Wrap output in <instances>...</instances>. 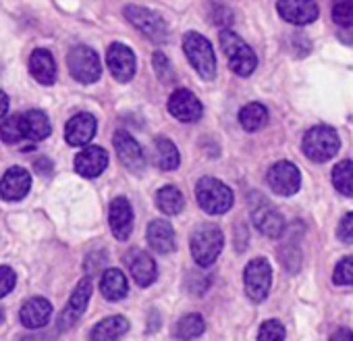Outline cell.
<instances>
[{"instance_id":"cell-1","label":"cell","mask_w":353,"mask_h":341,"mask_svg":"<svg viewBox=\"0 0 353 341\" xmlns=\"http://www.w3.org/2000/svg\"><path fill=\"white\" fill-rule=\"evenodd\" d=\"M221 46H223V52L229 61L231 71H235L239 77H248L256 71V67H258L256 52L235 32L223 30L221 32Z\"/></svg>"},{"instance_id":"cell-2","label":"cell","mask_w":353,"mask_h":341,"mask_svg":"<svg viewBox=\"0 0 353 341\" xmlns=\"http://www.w3.org/2000/svg\"><path fill=\"white\" fill-rule=\"evenodd\" d=\"M196 198L204 213L225 215L233 206V192L214 177H202L196 186Z\"/></svg>"},{"instance_id":"cell-3","label":"cell","mask_w":353,"mask_h":341,"mask_svg":"<svg viewBox=\"0 0 353 341\" xmlns=\"http://www.w3.org/2000/svg\"><path fill=\"white\" fill-rule=\"evenodd\" d=\"M183 50L190 59L192 67L198 71L202 79H212L216 75V57L212 44L198 32H190L183 38Z\"/></svg>"},{"instance_id":"cell-4","label":"cell","mask_w":353,"mask_h":341,"mask_svg":"<svg viewBox=\"0 0 353 341\" xmlns=\"http://www.w3.org/2000/svg\"><path fill=\"white\" fill-rule=\"evenodd\" d=\"M341 139L332 127L318 125L305 131L303 135V154L314 162H326L339 152Z\"/></svg>"},{"instance_id":"cell-5","label":"cell","mask_w":353,"mask_h":341,"mask_svg":"<svg viewBox=\"0 0 353 341\" xmlns=\"http://www.w3.org/2000/svg\"><path fill=\"white\" fill-rule=\"evenodd\" d=\"M225 235L214 225H204L194 231L192 235V256L200 266H210L216 262L219 254L223 252Z\"/></svg>"},{"instance_id":"cell-6","label":"cell","mask_w":353,"mask_h":341,"mask_svg":"<svg viewBox=\"0 0 353 341\" xmlns=\"http://www.w3.org/2000/svg\"><path fill=\"white\" fill-rule=\"evenodd\" d=\"M67 67L79 84H96L102 75V63L94 48L75 46L67 55Z\"/></svg>"},{"instance_id":"cell-7","label":"cell","mask_w":353,"mask_h":341,"mask_svg":"<svg viewBox=\"0 0 353 341\" xmlns=\"http://www.w3.org/2000/svg\"><path fill=\"white\" fill-rule=\"evenodd\" d=\"M125 19H127L133 28H137L148 40H152V42H156V44H162V42L166 40V36H168L166 21H164L158 13L145 9V7H139V5H129V7H125Z\"/></svg>"},{"instance_id":"cell-8","label":"cell","mask_w":353,"mask_h":341,"mask_svg":"<svg viewBox=\"0 0 353 341\" xmlns=\"http://www.w3.org/2000/svg\"><path fill=\"white\" fill-rule=\"evenodd\" d=\"M245 293L252 302H264L272 285V269L266 258H254L243 273Z\"/></svg>"},{"instance_id":"cell-9","label":"cell","mask_w":353,"mask_h":341,"mask_svg":"<svg viewBox=\"0 0 353 341\" xmlns=\"http://www.w3.org/2000/svg\"><path fill=\"white\" fill-rule=\"evenodd\" d=\"M266 182H268L270 190L276 196H285L287 198V196L297 194V190L301 186V173H299V168L293 162L281 160V162H274L268 168Z\"/></svg>"},{"instance_id":"cell-10","label":"cell","mask_w":353,"mask_h":341,"mask_svg":"<svg viewBox=\"0 0 353 341\" xmlns=\"http://www.w3.org/2000/svg\"><path fill=\"white\" fill-rule=\"evenodd\" d=\"M106 65L112 73V77L117 81H131L133 75H135V69H137V61H135V52L121 44V42H114L108 46V52H106Z\"/></svg>"},{"instance_id":"cell-11","label":"cell","mask_w":353,"mask_h":341,"mask_svg":"<svg viewBox=\"0 0 353 341\" xmlns=\"http://www.w3.org/2000/svg\"><path fill=\"white\" fill-rule=\"evenodd\" d=\"M117 156L121 160V164L131 170V173H141L143 166H145V156L141 146L135 142V137H131L125 129H119L112 137Z\"/></svg>"},{"instance_id":"cell-12","label":"cell","mask_w":353,"mask_h":341,"mask_svg":"<svg viewBox=\"0 0 353 341\" xmlns=\"http://www.w3.org/2000/svg\"><path fill=\"white\" fill-rule=\"evenodd\" d=\"M90 298H92V279L85 277L77 283L73 295L69 298L65 310L61 312V318H59V327L61 329H71L79 322V318L83 316L88 304H90Z\"/></svg>"},{"instance_id":"cell-13","label":"cell","mask_w":353,"mask_h":341,"mask_svg":"<svg viewBox=\"0 0 353 341\" xmlns=\"http://www.w3.org/2000/svg\"><path fill=\"white\" fill-rule=\"evenodd\" d=\"M168 113L181 123H196L204 108L198 96L190 90H174L168 98Z\"/></svg>"},{"instance_id":"cell-14","label":"cell","mask_w":353,"mask_h":341,"mask_svg":"<svg viewBox=\"0 0 353 341\" xmlns=\"http://www.w3.org/2000/svg\"><path fill=\"white\" fill-rule=\"evenodd\" d=\"M252 221H254L256 229L266 237H281L285 231L283 215L266 200H260V204H256L252 208Z\"/></svg>"},{"instance_id":"cell-15","label":"cell","mask_w":353,"mask_h":341,"mask_svg":"<svg viewBox=\"0 0 353 341\" xmlns=\"http://www.w3.org/2000/svg\"><path fill=\"white\" fill-rule=\"evenodd\" d=\"M276 11L287 23L293 26H307L318 19L316 0H279Z\"/></svg>"},{"instance_id":"cell-16","label":"cell","mask_w":353,"mask_h":341,"mask_svg":"<svg viewBox=\"0 0 353 341\" xmlns=\"http://www.w3.org/2000/svg\"><path fill=\"white\" fill-rule=\"evenodd\" d=\"M106 166H108V152L100 146H85L75 156V170L85 179H94L102 175Z\"/></svg>"},{"instance_id":"cell-17","label":"cell","mask_w":353,"mask_h":341,"mask_svg":"<svg viewBox=\"0 0 353 341\" xmlns=\"http://www.w3.org/2000/svg\"><path fill=\"white\" fill-rule=\"evenodd\" d=\"M32 188V175L23 166H11L7 173L0 179V198H5L9 202L21 200L28 196Z\"/></svg>"},{"instance_id":"cell-18","label":"cell","mask_w":353,"mask_h":341,"mask_svg":"<svg viewBox=\"0 0 353 341\" xmlns=\"http://www.w3.org/2000/svg\"><path fill=\"white\" fill-rule=\"evenodd\" d=\"M125 264H127L131 277L135 279V283L139 287L152 285L158 277V269H156L154 258L143 250H129L125 256Z\"/></svg>"},{"instance_id":"cell-19","label":"cell","mask_w":353,"mask_h":341,"mask_svg":"<svg viewBox=\"0 0 353 341\" xmlns=\"http://www.w3.org/2000/svg\"><path fill=\"white\" fill-rule=\"evenodd\" d=\"M108 223L112 229V235L121 242H125L131 235L133 229V208L125 196H119L110 202L108 211Z\"/></svg>"},{"instance_id":"cell-20","label":"cell","mask_w":353,"mask_h":341,"mask_svg":"<svg viewBox=\"0 0 353 341\" xmlns=\"http://www.w3.org/2000/svg\"><path fill=\"white\" fill-rule=\"evenodd\" d=\"M96 117L90 113H79L69 119L65 127V139L69 146H88L96 135Z\"/></svg>"},{"instance_id":"cell-21","label":"cell","mask_w":353,"mask_h":341,"mask_svg":"<svg viewBox=\"0 0 353 341\" xmlns=\"http://www.w3.org/2000/svg\"><path fill=\"white\" fill-rule=\"evenodd\" d=\"M30 73L42 86H52L57 81V63L46 48H36L30 57Z\"/></svg>"},{"instance_id":"cell-22","label":"cell","mask_w":353,"mask_h":341,"mask_svg":"<svg viewBox=\"0 0 353 341\" xmlns=\"http://www.w3.org/2000/svg\"><path fill=\"white\" fill-rule=\"evenodd\" d=\"M148 244L152 246L154 252L158 254H170L176 248V237H174V229L170 227V223L156 219L148 225Z\"/></svg>"},{"instance_id":"cell-23","label":"cell","mask_w":353,"mask_h":341,"mask_svg":"<svg viewBox=\"0 0 353 341\" xmlns=\"http://www.w3.org/2000/svg\"><path fill=\"white\" fill-rule=\"evenodd\" d=\"M21 322L28 329H42L52 316V304L46 298H32L21 308Z\"/></svg>"},{"instance_id":"cell-24","label":"cell","mask_w":353,"mask_h":341,"mask_svg":"<svg viewBox=\"0 0 353 341\" xmlns=\"http://www.w3.org/2000/svg\"><path fill=\"white\" fill-rule=\"evenodd\" d=\"M127 331L129 322L125 316H108L92 329L90 341H119Z\"/></svg>"},{"instance_id":"cell-25","label":"cell","mask_w":353,"mask_h":341,"mask_svg":"<svg viewBox=\"0 0 353 341\" xmlns=\"http://www.w3.org/2000/svg\"><path fill=\"white\" fill-rule=\"evenodd\" d=\"M100 291L108 302L123 300L127 295V291H129V285H127V279H125L123 271H119V269L104 271V275L100 279Z\"/></svg>"},{"instance_id":"cell-26","label":"cell","mask_w":353,"mask_h":341,"mask_svg":"<svg viewBox=\"0 0 353 341\" xmlns=\"http://www.w3.org/2000/svg\"><path fill=\"white\" fill-rule=\"evenodd\" d=\"M181 162L179 150L168 137H156L154 139V164L160 170H174Z\"/></svg>"},{"instance_id":"cell-27","label":"cell","mask_w":353,"mask_h":341,"mask_svg":"<svg viewBox=\"0 0 353 341\" xmlns=\"http://www.w3.org/2000/svg\"><path fill=\"white\" fill-rule=\"evenodd\" d=\"M23 125H26V137L32 142L46 139L52 131L50 119L42 110H28L23 113Z\"/></svg>"},{"instance_id":"cell-28","label":"cell","mask_w":353,"mask_h":341,"mask_svg":"<svg viewBox=\"0 0 353 341\" xmlns=\"http://www.w3.org/2000/svg\"><path fill=\"white\" fill-rule=\"evenodd\" d=\"M156 206H158L160 213H164L168 217H174V215H179L185 208V198L174 186H164L156 194Z\"/></svg>"},{"instance_id":"cell-29","label":"cell","mask_w":353,"mask_h":341,"mask_svg":"<svg viewBox=\"0 0 353 341\" xmlns=\"http://www.w3.org/2000/svg\"><path fill=\"white\" fill-rule=\"evenodd\" d=\"M239 123L245 131H260L268 123V110L260 102H250L239 110Z\"/></svg>"},{"instance_id":"cell-30","label":"cell","mask_w":353,"mask_h":341,"mask_svg":"<svg viewBox=\"0 0 353 341\" xmlns=\"http://www.w3.org/2000/svg\"><path fill=\"white\" fill-rule=\"evenodd\" d=\"M332 186L339 194L353 198V160H341L332 168Z\"/></svg>"},{"instance_id":"cell-31","label":"cell","mask_w":353,"mask_h":341,"mask_svg":"<svg viewBox=\"0 0 353 341\" xmlns=\"http://www.w3.org/2000/svg\"><path fill=\"white\" fill-rule=\"evenodd\" d=\"M206 331V322L200 314H188L174 327V337L181 341H192Z\"/></svg>"},{"instance_id":"cell-32","label":"cell","mask_w":353,"mask_h":341,"mask_svg":"<svg viewBox=\"0 0 353 341\" xmlns=\"http://www.w3.org/2000/svg\"><path fill=\"white\" fill-rule=\"evenodd\" d=\"M26 137V125H23V115H13L3 121L0 125V139L7 144H19Z\"/></svg>"},{"instance_id":"cell-33","label":"cell","mask_w":353,"mask_h":341,"mask_svg":"<svg viewBox=\"0 0 353 341\" xmlns=\"http://www.w3.org/2000/svg\"><path fill=\"white\" fill-rule=\"evenodd\" d=\"M332 21L341 28H353V0H332Z\"/></svg>"},{"instance_id":"cell-34","label":"cell","mask_w":353,"mask_h":341,"mask_svg":"<svg viewBox=\"0 0 353 341\" xmlns=\"http://www.w3.org/2000/svg\"><path fill=\"white\" fill-rule=\"evenodd\" d=\"M258 341H285V327L279 320H266L260 327Z\"/></svg>"},{"instance_id":"cell-35","label":"cell","mask_w":353,"mask_h":341,"mask_svg":"<svg viewBox=\"0 0 353 341\" xmlns=\"http://www.w3.org/2000/svg\"><path fill=\"white\" fill-rule=\"evenodd\" d=\"M332 281L336 285H353V256L343 258L332 273Z\"/></svg>"},{"instance_id":"cell-36","label":"cell","mask_w":353,"mask_h":341,"mask_svg":"<svg viewBox=\"0 0 353 341\" xmlns=\"http://www.w3.org/2000/svg\"><path fill=\"white\" fill-rule=\"evenodd\" d=\"M152 65H154V71H156V75H158V79H160L162 84H170V81H174V71H172V67H170L168 59H166L162 52H154V57H152Z\"/></svg>"},{"instance_id":"cell-37","label":"cell","mask_w":353,"mask_h":341,"mask_svg":"<svg viewBox=\"0 0 353 341\" xmlns=\"http://www.w3.org/2000/svg\"><path fill=\"white\" fill-rule=\"evenodd\" d=\"M17 283V275L11 266H0V298H5L7 293L13 291Z\"/></svg>"},{"instance_id":"cell-38","label":"cell","mask_w":353,"mask_h":341,"mask_svg":"<svg viewBox=\"0 0 353 341\" xmlns=\"http://www.w3.org/2000/svg\"><path fill=\"white\" fill-rule=\"evenodd\" d=\"M336 235L343 244H353V213H347L336 229Z\"/></svg>"},{"instance_id":"cell-39","label":"cell","mask_w":353,"mask_h":341,"mask_svg":"<svg viewBox=\"0 0 353 341\" xmlns=\"http://www.w3.org/2000/svg\"><path fill=\"white\" fill-rule=\"evenodd\" d=\"M208 277H204V275H200V273H190V277H188V289L192 291V293H204L206 291V287H208Z\"/></svg>"},{"instance_id":"cell-40","label":"cell","mask_w":353,"mask_h":341,"mask_svg":"<svg viewBox=\"0 0 353 341\" xmlns=\"http://www.w3.org/2000/svg\"><path fill=\"white\" fill-rule=\"evenodd\" d=\"M212 21H214L216 26H221V28H227V26H231L233 15H231V13H229V9H225V7H214Z\"/></svg>"},{"instance_id":"cell-41","label":"cell","mask_w":353,"mask_h":341,"mask_svg":"<svg viewBox=\"0 0 353 341\" xmlns=\"http://www.w3.org/2000/svg\"><path fill=\"white\" fill-rule=\"evenodd\" d=\"M34 168H36V173H40V175H50L52 173V162L42 156V158H36Z\"/></svg>"},{"instance_id":"cell-42","label":"cell","mask_w":353,"mask_h":341,"mask_svg":"<svg viewBox=\"0 0 353 341\" xmlns=\"http://www.w3.org/2000/svg\"><path fill=\"white\" fill-rule=\"evenodd\" d=\"M330 341H353V331L339 329V331H334V335L330 337Z\"/></svg>"},{"instance_id":"cell-43","label":"cell","mask_w":353,"mask_h":341,"mask_svg":"<svg viewBox=\"0 0 353 341\" xmlns=\"http://www.w3.org/2000/svg\"><path fill=\"white\" fill-rule=\"evenodd\" d=\"M7 113H9V96L0 90V119H3Z\"/></svg>"},{"instance_id":"cell-44","label":"cell","mask_w":353,"mask_h":341,"mask_svg":"<svg viewBox=\"0 0 353 341\" xmlns=\"http://www.w3.org/2000/svg\"><path fill=\"white\" fill-rule=\"evenodd\" d=\"M21 341H52V339H50V333H40V335H28Z\"/></svg>"},{"instance_id":"cell-45","label":"cell","mask_w":353,"mask_h":341,"mask_svg":"<svg viewBox=\"0 0 353 341\" xmlns=\"http://www.w3.org/2000/svg\"><path fill=\"white\" fill-rule=\"evenodd\" d=\"M3 320H5V310L0 308V324H3Z\"/></svg>"}]
</instances>
